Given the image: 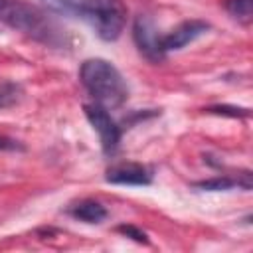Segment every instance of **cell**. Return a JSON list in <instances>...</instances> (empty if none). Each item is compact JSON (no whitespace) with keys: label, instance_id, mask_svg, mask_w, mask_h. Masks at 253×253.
Listing matches in <instances>:
<instances>
[{"label":"cell","instance_id":"cell-8","mask_svg":"<svg viewBox=\"0 0 253 253\" xmlns=\"http://www.w3.org/2000/svg\"><path fill=\"white\" fill-rule=\"evenodd\" d=\"M200 190H208V192H223V190H231L235 186H241L243 190L251 188V172H243L241 178H229V176H215L210 180H202L194 184Z\"/></svg>","mask_w":253,"mask_h":253},{"label":"cell","instance_id":"cell-1","mask_svg":"<svg viewBox=\"0 0 253 253\" xmlns=\"http://www.w3.org/2000/svg\"><path fill=\"white\" fill-rule=\"evenodd\" d=\"M79 79L87 89V93L95 99V103L105 109H117L128 97V87L125 77L107 59L101 57L85 59L79 67Z\"/></svg>","mask_w":253,"mask_h":253},{"label":"cell","instance_id":"cell-9","mask_svg":"<svg viewBox=\"0 0 253 253\" xmlns=\"http://www.w3.org/2000/svg\"><path fill=\"white\" fill-rule=\"evenodd\" d=\"M69 213L75 217V219H81L85 223H101L105 217H107V210L103 204L95 202V200H83L79 204H75Z\"/></svg>","mask_w":253,"mask_h":253},{"label":"cell","instance_id":"cell-7","mask_svg":"<svg viewBox=\"0 0 253 253\" xmlns=\"http://www.w3.org/2000/svg\"><path fill=\"white\" fill-rule=\"evenodd\" d=\"M107 182L111 184H126V186H148L152 182V172L136 162H125L111 166L105 176Z\"/></svg>","mask_w":253,"mask_h":253},{"label":"cell","instance_id":"cell-13","mask_svg":"<svg viewBox=\"0 0 253 253\" xmlns=\"http://www.w3.org/2000/svg\"><path fill=\"white\" fill-rule=\"evenodd\" d=\"M117 231H119V233H123V235H126V237H130V239H134L136 243H148L146 233H144L142 229L134 227V225H119V227H117Z\"/></svg>","mask_w":253,"mask_h":253},{"label":"cell","instance_id":"cell-12","mask_svg":"<svg viewBox=\"0 0 253 253\" xmlns=\"http://www.w3.org/2000/svg\"><path fill=\"white\" fill-rule=\"evenodd\" d=\"M20 97H22V87L18 83H12V81L0 83V109L16 105Z\"/></svg>","mask_w":253,"mask_h":253},{"label":"cell","instance_id":"cell-3","mask_svg":"<svg viewBox=\"0 0 253 253\" xmlns=\"http://www.w3.org/2000/svg\"><path fill=\"white\" fill-rule=\"evenodd\" d=\"M79 16L89 22L101 40L115 42L125 30L126 6L123 0H83Z\"/></svg>","mask_w":253,"mask_h":253},{"label":"cell","instance_id":"cell-4","mask_svg":"<svg viewBox=\"0 0 253 253\" xmlns=\"http://www.w3.org/2000/svg\"><path fill=\"white\" fill-rule=\"evenodd\" d=\"M132 40L138 51L150 61H162L166 57L162 49V36L158 34L154 22L148 16H138L132 24Z\"/></svg>","mask_w":253,"mask_h":253},{"label":"cell","instance_id":"cell-14","mask_svg":"<svg viewBox=\"0 0 253 253\" xmlns=\"http://www.w3.org/2000/svg\"><path fill=\"white\" fill-rule=\"evenodd\" d=\"M210 113H215V115H229V117H247L249 111L247 109H235V107H210L208 109Z\"/></svg>","mask_w":253,"mask_h":253},{"label":"cell","instance_id":"cell-15","mask_svg":"<svg viewBox=\"0 0 253 253\" xmlns=\"http://www.w3.org/2000/svg\"><path fill=\"white\" fill-rule=\"evenodd\" d=\"M18 148H22V146H20L16 140H12V138L0 134V150H18Z\"/></svg>","mask_w":253,"mask_h":253},{"label":"cell","instance_id":"cell-2","mask_svg":"<svg viewBox=\"0 0 253 253\" xmlns=\"http://www.w3.org/2000/svg\"><path fill=\"white\" fill-rule=\"evenodd\" d=\"M0 22L42 42H53L57 30L47 16L24 0H0Z\"/></svg>","mask_w":253,"mask_h":253},{"label":"cell","instance_id":"cell-10","mask_svg":"<svg viewBox=\"0 0 253 253\" xmlns=\"http://www.w3.org/2000/svg\"><path fill=\"white\" fill-rule=\"evenodd\" d=\"M223 8L233 16L235 20L249 24L253 16V0H223Z\"/></svg>","mask_w":253,"mask_h":253},{"label":"cell","instance_id":"cell-11","mask_svg":"<svg viewBox=\"0 0 253 253\" xmlns=\"http://www.w3.org/2000/svg\"><path fill=\"white\" fill-rule=\"evenodd\" d=\"M43 6L55 14H65V16H79L83 0H42Z\"/></svg>","mask_w":253,"mask_h":253},{"label":"cell","instance_id":"cell-5","mask_svg":"<svg viewBox=\"0 0 253 253\" xmlns=\"http://www.w3.org/2000/svg\"><path fill=\"white\" fill-rule=\"evenodd\" d=\"M83 111H85V117L91 123V126L99 132L103 150L107 154L115 152L117 146H119V140H121V126L107 113L109 109H105V107H101V105L95 103V105H85Z\"/></svg>","mask_w":253,"mask_h":253},{"label":"cell","instance_id":"cell-6","mask_svg":"<svg viewBox=\"0 0 253 253\" xmlns=\"http://www.w3.org/2000/svg\"><path fill=\"white\" fill-rule=\"evenodd\" d=\"M208 30H210V24L204 20H186V22L178 24L170 34L162 36V49H164V53L182 49L184 45H188L194 40H198L200 36H204Z\"/></svg>","mask_w":253,"mask_h":253}]
</instances>
